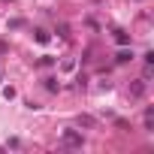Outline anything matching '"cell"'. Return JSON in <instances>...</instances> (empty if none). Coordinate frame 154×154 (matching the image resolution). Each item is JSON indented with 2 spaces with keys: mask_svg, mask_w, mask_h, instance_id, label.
I'll use <instances>...</instances> for the list:
<instances>
[{
  "mask_svg": "<svg viewBox=\"0 0 154 154\" xmlns=\"http://www.w3.org/2000/svg\"><path fill=\"white\" fill-rule=\"evenodd\" d=\"M63 142L66 145H75V148H82V133H75V130H63Z\"/></svg>",
  "mask_w": 154,
  "mask_h": 154,
  "instance_id": "cell-1",
  "label": "cell"
},
{
  "mask_svg": "<svg viewBox=\"0 0 154 154\" xmlns=\"http://www.w3.org/2000/svg\"><path fill=\"white\" fill-rule=\"evenodd\" d=\"M142 94H145V79H139V82L130 88V97H142Z\"/></svg>",
  "mask_w": 154,
  "mask_h": 154,
  "instance_id": "cell-2",
  "label": "cell"
},
{
  "mask_svg": "<svg viewBox=\"0 0 154 154\" xmlns=\"http://www.w3.org/2000/svg\"><path fill=\"white\" fill-rule=\"evenodd\" d=\"M45 82V91H57L60 85H57V79H51V75H48V79H42Z\"/></svg>",
  "mask_w": 154,
  "mask_h": 154,
  "instance_id": "cell-3",
  "label": "cell"
},
{
  "mask_svg": "<svg viewBox=\"0 0 154 154\" xmlns=\"http://www.w3.org/2000/svg\"><path fill=\"white\" fill-rule=\"evenodd\" d=\"M115 42H121V45H127V42H130V36H127L124 30H115Z\"/></svg>",
  "mask_w": 154,
  "mask_h": 154,
  "instance_id": "cell-4",
  "label": "cell"
},
{
  "mask_svg": "<svg viewBox=\"0 0 154 154\" xmlns=\"http://www.w3.org/2000/svg\"><path fill=\"white\" fill-rule=\"evenodd\" d=\"M115 60H118V63H127V60H133V51H118Z\"/></svg>",
  "mask_w": 154,
  "mask_h": 154,
  "instance_id": "cell-5",
  "label": "cell"
},
{
  "mask_svg": "<svg viewBox=\"0 0 154 154\" xmlns=\"http://www.w3.org/2000/svg\"><path fill=\"white\" fill-rule=\"evenodd\" d=\"M33 33H36V42H48V33L45 30H33Z\"/></svg>",
  "mask_w": 154,
  "mask_h": 154,
  "instance_id": "cell-6",
  "label": "cell"
}]
</instances>
